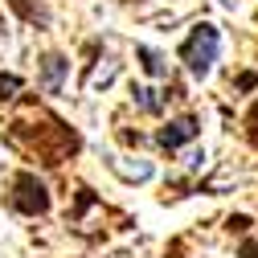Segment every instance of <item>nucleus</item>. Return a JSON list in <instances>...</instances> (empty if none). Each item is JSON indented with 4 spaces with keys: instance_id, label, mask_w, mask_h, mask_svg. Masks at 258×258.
I'll return each instance as SVG.
<instances>
[{
    "instance_id": "6",
    "label": "nucleus",
    "mask_w": 258,
    "mask_h": 258,
    "mask_svg": "<svg viewBox=\"0 0 258 258\" xmlns=\"http://www.w3.org/2000/svg\"><path fill=\"white\" fill-rule=\"evenodd\" d=\"M21 86V78H13V74H0V99H13V90Z\"/></svg>"
},
{
    "instance_id": "2",
    "label": "nucleus",
    "mask_w": 258,
    "mask_h": 258,
    "mask_svg": "<svg viewBox=\"0 0 258 258\" xmlns=\"http://www.w3.org/2000/svg\"><path fill=\"white\" fill-rule=\"evenodd\" d=\"M9 205H13L17 213H45V209H49V192H45V184H41L37 176H29V172H21V176L13 180V192H9Z\"/></svg>"
},
{
    "instance_id": "5",
    "label": "nucleus",
    "mask_w": 258,
    "mask_h": 258,
    "mask_svg": "<svg viewBox=\"0 0 258 258\" xmlns=\"http://www.w3.org/2000/svg\"><path fill=\"white\" fill-rule=\"evenodd\" d=\"M61 74H66V61H61V57H45V86L49 90L61 86Z\"/></svg>"
},
{
    "instance_id": "3",
    "label": "nucleus",
    "mask_w": 258,
    "mask_h": 258,
    "mask_svg": "<svg viewBox=\"0 0 258 258\" xmlns=\"http://www.w3.org/2000/svg\"><path fill=\"white\" fill-rule=\"evenodd\" d=\"M197 132H201L197 119H180V123H168L164 132H160V144H164V148H180L184 140H192Z\"/></svg>"
},
{
    "instance_id": "4",
    "label": "nucleus",
    "mask_w": 258,
    "mask_h": 258,
    "mask_svg": "<svg viewBox=\"0 0 258 258\" xmlns=\"http://www.w3.org/2000/svg\"><path fill=\"white\" fill-rule=\"evenodd\" d=\"M9 5H13V9H17L21 17H25V21H41V25L49 21V13H45L41 5H29V0H9Z\"/></svg>"
},
{
    "instance_id": "8",
    "label": "nucleus",
    "mask_w": 258,
    "mask_h": 258,
    "mask_svg": "<svg viewBox=\"0 0 258 258\" xmlns=\"http://www.w3.org/2000/svg\"><path fill=\"white\" fill-rule=\"evenodd\" d=\"M246 127H250V132H246V136H250V144L258 148V107L250 111V119H246Z\"/></svg>"
},
{
    "instance_id": "7",
    "label": "nucleus",
    "mask_w": 258,
    "mask_h": 258,
    "mask_svg": "<svg viewBox=\"0 0 258 258\" xmlns=\"http://www.w3.org/2000/svg\"><path fill=\"white\" fill-rule=\"evenodd\" d=\"M140 57H144V70H148V74H160V70H164V66H160V57H156L152 49H140Z\"/></svg>"
},
{
    "instance_id": "9",
    "label": "nucleus",
    "mask_w": 258,
    "mask_h": 258,
    "mask_svg": "<svg viewBox=\"0 0 258 258\" xmlns=\"http://www.w3.org/2000/svg\"><path fill=\"white\" fill-rule=\"evenodd\" d=\"M242 254H246V258H258V246H254V242H250V246H246V250H242Z\"/></svg>"
},
{
    "instance_id": "1",
    "label": "nucleus",
    "mask_w": 258,
    "mask_h": 258,
    "mask_svg": "<svg viewBox=\"0 0 258 258\" xmlns=\"http://www.w3.org/2000/svg\"><path fill=\"white\" fill-rule=\"evenodd\" d=\"M217 45H221V37H217V29H213V25H197V29H192V37H188L184 49H180V57H184V66H188L192 78H205V74L213 70V61H217Z\"/></svg>"
}]
</instances>
